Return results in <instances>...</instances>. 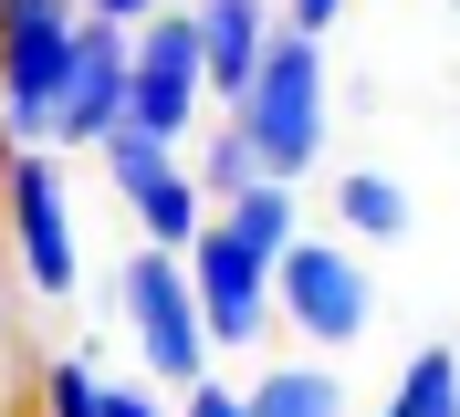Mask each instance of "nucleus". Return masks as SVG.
Masks as SVG:
<instances>
[{"label":"nucleus","instance_id":"1","mask_svg":"<svg viewBox=\"0 0 460 417\" xmlns=\"http://www.w3.org/2000/svg\"><path fill=\"white\" fill-rule=\"evenodd\" d=\"M324 115H335V83H324V42L314 31L272 22V42H261L252 83L230 94V126L252 136L261 178H304V167L324 157Z\"/></svg>","mask_w":460,"mask_h":417},{"label":"nucleus","instance_id":"2","mask_svg":"<svg viewBox=\"0 0 460 417\" xmlns=\"http://www.w3.org/2000/svg\"><path fill=\"white\" fill-rule=\"evenodd\" d=\"M272 324L304 334L314 355H356V344H367L376 282H367V261H356L345 230H335V240H304V230L283 240V261H272Z\"/></svg>","mask_w":460,"mask_h":417},{"label":"nucleus","instance_id":"3","mask_svg":"<svg viewBox=\"0 0 460 417\" xmlns=\"http://www.w3.org/2000/svg\"><path fill=\"white\" fill-rule=\"evenodd\" d=\"M0 220H11V272L22 292L63 303L84 282V240H74V198H63V167L42 146H0Z\"/></svg>","mask_w":460,"mask_h":417},{"label":"nucleus","instance_id":"4","mask_svg":"<svg viewBox=\"0 0 460 417\" xmlns=\"http://www.w3.org/2000/svg\"><path fill=\"white\" fill-rule=\"evenodd\" d=\"M74 31H84L74 0H0V146L53 136V83L74 63Z\"/></svg>","mask_w":460,"mask_h":417},{"label":"nucleus","instance_id":"5","mask_svg":"<svg viewBox=\"0 0 460 417\" xmlns=\"http://www.w3.org/2000/svg\"><path fill=\"white\" fill-rule=\"evenodd\" d=\"M115 303H126V324H137V355L157 387H199L209 376V324H199V292H189V261L178 250H137L126 272H115Z\"/></svg>","mask_w":460,"mask_h":417},{"label":"nucleus","instance_id":"6","mask_svg":"<svg viewBox=\"0 0 460 417\" xmlns=\"http://www.w3.org/2000/svg\"><path fill=\"white\" fill-rule=\"evenodd\" d=\"M209 105V74H199V31H189V11H146L137 31H126V126L137 136H168L189 146V126H199Z\"/></svg>","mask_w":460,"mask_h":417},{"label":"nucleus","instance_id":"7","mask_svg":"<svg viewBox=\"0 0 460 417\" xmlns=\"http://www.w3.org/2000/svg\"><path fill=\"white\" fill-rule=\"evenodd\" d=\"M105 178H115V198L137 209V230H146V250H189L199 240V220H209V198H199V178H189V157H178L168 136H137V126H115L105 146Z\"/></svg>","mask_w":460,"mask_h":417},{"label":"nucleus","instance_id":"8","mask_svg":"<svg viewBox=\"0 0 460 417\" xmlns=\"http://www.w3.org/2000/svg\"><path fill=\"white\" fill-rule=\"evenodd\" d=\"M189 261V292H199V324L209 344H261L272 334V261L252 240H230L220 220H199V240L178 250Z\"/></svg>","mask_w":460,"mask_h":417},{"label":"nucleus","instance_id":"9","mask_svg":"<svg viewBox=\"0 0 460 417\" xmlns=\"http://www.w3.org/2000/svg\"><path fill=\"white\" fill-rule=\"evenodd\" d=\"M126 126V31L115 22H84L74 31V63L53 83V136L42 146H105Z\"/></svg>","mask_w":460,"mask_h":417},{"label":"nucleus","instance_id":"10","mask_svg":"<svg viewBox=\"0 0 460 417\" xmlns=\"http://www.w3.org/2000/svg\"><path fill=\"white\" fill-rule=\"evenodd\" d=\"M189 31H199V74H209V94H241L252 83V63H261V42H272V0H189Z\"/></svg>","mask_w":460,"mask_h":417},{"label":"nucleus","instance_id":"11","mask_svg":"<svg viewBox=\"0 0 460 417\" xmlns=\"http://www.w3.org/2000/svg\"><path fill=\"white\" fill-rule=\"evenodd\" d=\"M252 417H345V376L324 355H293V365H261L252 387H241Z\"/></svg>","mask_w":460,"mask_h":417},{"label":"nucleus","instance_id":"12","mask_svg":"<svg viewBox=\"0 0 460 417\" xmlns=\"http://www.w3.org/2000/svg\"><path fill=\"white\" fill-rule=\"evenodd\" d=\"M408 220H419V209H408V188L387 167H345L335 178V230L345 240H408Z\"/></svg>","mask_w":460,"mask_h":417},{"label":"nucleus","instance_id":"13","mask_svg":"<svg viewBox=\"0 0 460 417\" xmlns=\"http://www.w3.org/2000/svg\"><path fill=\"white\" fill-rule=\"evenodd\" d=\"M209 220H220L230 240H252L261 261H283V240L304 230V209H293V178H252V188H230Z\"/></svg>","mask_w":460,"mask_h":417},{"label":"nucleus","instance_id":"14","mask_svg":"<svg viewBox=\"0 0 460 417\" xmlns=\"http://www.w3.org/2000/svg\"><path fill=\"white\" fill-rule=\"evenodd\" d=\"M376 417H460V355L450 344H419V355L398 365V387H387Z\"/></svg>","mask_w":460,"mask_h":417},{"label":"nucleus","instance_id":"15","mask_svg":"<svg viewBox=\"0 0 460 417\" xmlns=\"http://www.w3.org/2000/svg\"><path fill=\"white\" fill-rule=\"evenodd\" d=\"M31 407H42V417H105V376H94L84 355H53L42 387H31Z\"/></svg>","mask_w":460,"mask_h":417},{"label":"nucleus","instance_id":"16","mask_svg":"<svg viewBox=\"0 0 460 417\" xmlns=\"http://www.w3.org/2000/svg\"><path fill=\"white\" fill-rule=\"evenodd\" d=\"M189 178H199V198L220 209L230 188H252V178H261V157H252V136H241V126H220V136H209L199 157H189Z\"/></svg>","mask_w":460,"mask_h":417},{"label":"nucleus","instance_id":"17","mask_svg":"<svg viewBox=\"0 0 460 417\" xmlns=\"http://www.w3.org/2000/svg\"><path fill=\"white\" fill-rule=\"evenodd\" d=\"M178 417H252V407H241V387L199 376V387H178Z\"/></svg>","mask_w":460,"mask_h":417},{"label":"nucleus","instance_id":"18","mask_svg":"<svg viewBox=\"0 0 460 417\" xmlns=\"http://www.w3.org/2000/svg\"><path fill=\"white\" fill-rule=\"evenodd\" d=\"M105 417H178V407L157 387H115V376H105Z\"/></svg>","mask_w":460,"mask_h":417},{"label":"nucleus","instance_id":"19","mask_svg":"<svg viewBox=\"0 0 460 417\" xmlns=\"http://www.w3.org/2000/svg\"><path fill=\"white\" fill-rule=\"evenodd\" d=\"M283 22H293V31H314V42H324V31L345 22V0H283Z\"/></svg>","mask_w":460,"mask_h":417},{"label":"nucleus","instance_id":"20","mask_svg":"<svg viewBox=\"0 0 460 417\" xmlns=\"http://www.w3.org/2000/svg\"><path fill=\"white\" fill-rule=\"evenodd\" d=\"M74 11H84V22H115V31H137L146 11H157V0H74Z\"/></svg>","mask_w":460,"mask_h":417},{"label":"nucleus","instance_id":"21","mask_svg":"<svg viewBox=\"0 0 460 417\" xmlns=\"http://www.w3.org/2000/svg\"><path fill=\"white\" fill-rule=\"evenodd\" d=\"M450 11H460V0H450Z\"/></svg>","mask_w":460,"mask_h":417}]
</instances>
